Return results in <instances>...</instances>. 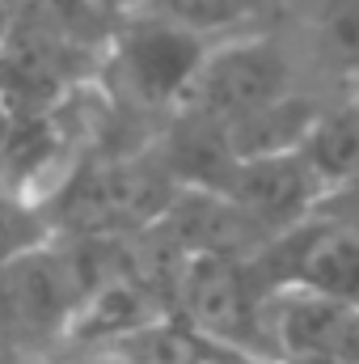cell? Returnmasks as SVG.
I'll use <instances>...</instances> for the list:
<instances>
[{
	"label": "cell",
	"instance_id": "cell-8",
	"mask_svg": "<svg viewBox=\"0 0 359 364\" xmlns=\"http://www.w3.org/2000/svg\"><path fill=\"white\" fill-rule=\"evenodd\" d=\"M4 17H9V9H4V0H0V30H4Z\"/></svg>",
	"mask_w": 359,
	"mask_h": 364
},
{
	"label": "cell",
	"instance_id": "cell-7",
	"mask_svg": "<svg viewBox=\"0 0 359 364\" xmlns=\"http://www.w3.org/2000/svg\"><path fill=\"white\" fill-rule=\"evenodd\" d=\"M0 166H4V123H0Z\"/></svg>",
	"mask_w": 359,
	"mask_h": 364
},
{
	"label": "cell",
	"instance_id": "cell-6",
	"mask_svg": "<svg viewBox=\"0 0 359 364\" xmlns=\"http://www.w3.org/2000/svg\"><path fill=\"white\" fill-rule=\"evenodd\" d=\"M43 250V220L30 203L0 195V275Z\"/></svg>",
	"mask_w": 359,
	"mask_h": 364
},
{
	"label": "cell",
	"instance_id": "cell-4",
	"mask_svg": "<svg viewBox=\"0 0 359 364\" xmlns=\"http://www.w3.org/2000/svg\"><path fill=\"white\" fill-rule=\"evenodd\" d=\"M296 288L334 296L359 305V225H334L326 229L300 259Z\"/></svg>",
	"mask_w": 359,
	"mask_h": 364
},
{
	"label": "cell",
	"instance_id": "cell-5",
	"mask_svg": "<svg viewBox=\"0 0 359 364\" xmlns=\"http://www.w3.org/2000/svg\"><path fill=\"white\" fill-rule=\"evenodd\" d=\"M313 34L321 55L359 73V0H321L313 13Z\"/></svg>",
	"mask_w": 359,
	"mask_h": 364
},
{
	"label": "cell",
	"instance_id": "cell-3",
	"mask_svg": "<svg viewBox=\"0 0 359 364\" xmlns=\"http://www.w3.org/2000/svg\"><path fill=\"white\" fill-rule=\"evenodd\" d=\"M279 331L287 348L317 364H359V305L296 288L283 301Z\"/></svg>",
	"mask_w": 359,
	"mask_h": 364
},
{
	"label": "cell",
	"instance_id": "cell-2",
	"mask_svg": "<svg viewBox=\"0 0 359 364\" xmlns=\"http://www.w3.org/2000/svg\"><path fill=\"white\" fill-rule=\"evenodd\" d=\"M283 90V60L275 55L270 43H258V38H224L207 68L199 73L194 81V93H203L211 106L220 110H258L275 102Z\"/></svg>",
	"mask_w": 359,
	"mask_h": 364
},
{
	"label": "cell",
	"instance_id": "cell-1",
	"mask_svg": "<svg viewBox=\"0 0 359 364\" xmlns=\"http://www.w3.org/2000/svg\"><path fill=\"white\" fill-rule=\"evenodd\" d=\"M220 43L224 38H216V34H203L174 17L140 9L118 38V68H123V81L136 90V97L174 102L194 90L199 73L207 68V60Z\"/></svg>",
	"mask_w": 359,
	"mask_h": 364
}]
</instances>
